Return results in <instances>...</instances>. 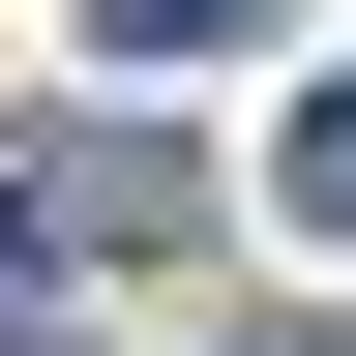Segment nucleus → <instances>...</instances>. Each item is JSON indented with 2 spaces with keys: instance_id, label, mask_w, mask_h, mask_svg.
I'll list each match as a JSON object with an SVG mask.
<instances>
[{
  "instance_id": "obj_1",
  "label": "nucleus",
  "mask_w": 356,
  "mask_h": 356,
  "mask_svg": "<svg viewBox=\"0 0 356 356\" xmlns=\"http://www.w3.org/2000/svg\"><path fill=\"white\" fill-rule=\"evenodd\" d=\"M267 208H297V238H327V267H356V60H327V89H297V149H267Z\"/></svg>"
},
{
  "instance_id": "obj_3",
  "label": "nucleus",
  "mask_w": 356,
  "mask_h": 356,
  "mask_svg": "<svg viewBox=\"0 0 356 356\" xmlns=\"http://www.w3.org/2000/svg\"><path fill=\"white\" fill-rule=\"evenodd\" d=\"M0 356H60V238H30V208H0Z\"/></svg>"
},
{
  "instance_id": "obj_2",
  "label": "nucleus",
  "mask_w": 356,
  "mask_h": 356,
  "mask_svg": "<svg viewBox=\"0 0 356 356\" xmlns=\"http://www.w3.org/2000/svg\"><path fill=\"white\" fill-rule=\"evenodd\" d=\"M89 30H119V60H238L267 0H89Z\"/></svg>"
}]
</instances>
